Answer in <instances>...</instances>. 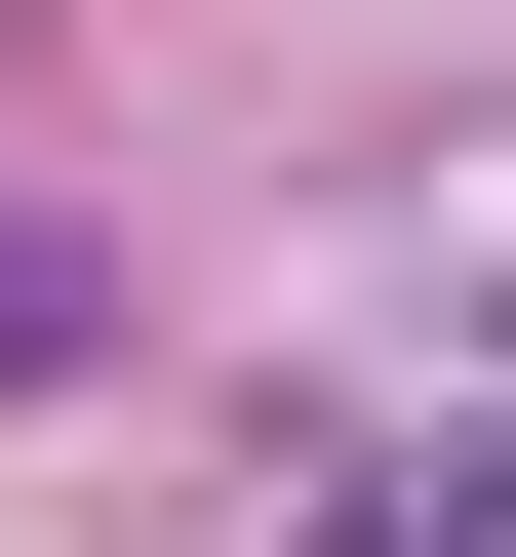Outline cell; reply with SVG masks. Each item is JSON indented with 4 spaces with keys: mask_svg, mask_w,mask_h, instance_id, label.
Wrapping results in <instances>:
<instances>
[{
    "mask_svg": "<svg viewBox=\"0 0 516 557\" xmlns=\"http://www.w3.org/2000/svg\"><path fill=\"white\" fill-rule=\"evenodd\" d=\"M398 557H516V438H437V478H398Z\"/></svg>",
    "mask_w": 516,
    "mask_h": 557,
    "instance_id": "obj_1",
    "label": "cell"
}]
</instances>
